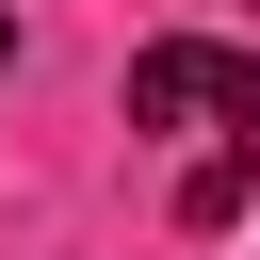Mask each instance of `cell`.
<instances>
[{
  "label": "cell",
  "mask_w": 260,
  "mask_h": 260,
  "mask_svg": "<svg viewBox=\"0 0 260 260\" xmlns=\"http://www.w3.org/2000/svg\"><path fill=\"white\" fill-rule=\"evenodd\" d=\"M130 130H179V146H260V49H211V32L130 49Z\"/></svg>",
  "instance_id": "obj_1"
},
{
  "label": "cell",
  "mask_w": 260,
  "mask_h": 260,
  "mask_svg": "<svg viewBox=\"0 0 260 260\" xmlns=\"http://www.w3.org/2000/svg\"><path fill=\"white\" fill-rule=\"evenodd\" d=\"M244 195H260V146H211V162H195V179H179V228H228V211H244Z\"/></svg>",
  "instance_id": "obj_2"
},
{
  "label": "cell",
  "mask_w": 260,
  "mask_h": 260,
  "mask_svg": "<svg viewBox=\"0 0 260 260\" xmlns=\"http://www.w3.org/2000/svg\"><path fill=\"white\" fill-rule=\"evenodd\" d=\"M0 65H16V16H0Z\"/></svg>",
  "instance_id": "obj_3"
}]
</instances>
